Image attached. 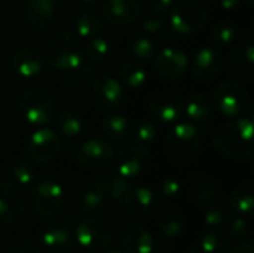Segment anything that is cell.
<instances>
[{
	"instance_id": "obj_25",
	"label": "cell",
	"mask_w": 254,
	"mask_h": 253,
	"mask_svg": "<svg viewBox=\"0 0 254 253\" xmlns=\"http://www.w3.org/2000/svg\"><path fill=\"white\" fill-rule=\"evenodd\" d=\"M186 228V216L177 207H167L158 212V230L168 239L180 237Z\"/></svg>"
},
{
	"instance_id": "obj_12",
	"label": "cell",
	"mask_w": 254,
	"mask_h": 253,
	"mask_svg": "<svg viewBox=\"0 0 254 253\" xmlns=\"http://www.w3.org/2000/svg\"><path fill=\"white\" fill-rule=\"evenodd\" d=\"M149 110L155 119L174 124L185 116V100L174 91H158L149 100Z\"/></svg>"
},
{
	"instance_id": "obj_32",
	"label": "cell",
	"mask_w": 254,
	"mask_h": 253,
	"mask_svg": "<svg viewBox=\"0 0 254 253\" xmlns=\"http://www.w3.org/2000/svg\"><path fill=\"white\" fill-rule=\"evenodd\" d=\"M119 78L129 88H141L147 81V73L138 61H125L119 67Z\"/></svg>"
},
{
	"instance_id": "obj_10",
	"label": "cell",
	"mask_w": 254,
	"mask_h": 253,
	"mask_svg": "<svg viewBox=\"0 0 254 253\" xmlns=\"http://www.w3.org/2000/svg\"><path fill=\"white\" fill-rule=\"evenodd\" d=\"M250 101L249 91L238 82H223L214 89V103L226 116L243 113Z\"/></svg>"
},
{
	"instance_id": "obj_36",
	"label": "cell",
	"mask_w": 254,
	"mask_h": 253,
	"mask_svg": "<svg viewBox=\"0 0 254 253\" xmlns=\"http://www.w3.org/2000/svg\"><path fill=\"white\" fill-rule=\"evenodd\" d=\"M10 174L18 186H27V185L33 183V180L36 177V170L28 160L19 158L12 163Z\"/></svg>"
},
{
	"instance_id": "obj_21",
	"label": "cell",
	"mask_w": 254,
	"mask_h": 253,
	"mask_svg": "<svg viewBox=\"0 0 254 253\" xmlns=\"http://www.w3.org/2000/svg\"><path fill=\"white\" fill-rule=\"evenodd\" d=\"M40 246L52 253H63L70 251L74 246V234L70 228L54 225L48 227L40 233Z\"/></svg>"
},
{
	"instance_id": "obj_5",
	"label": "cell",
	"mask_w": 254,
	"mask_h": 253,
	"mask_svg": "<svg viewBox=\"0 0 254 253\" xmlns=\"http://www.w3.org/2000/svg\"><path fill=\"white\" fill-rule=\"evenodd\" d=\"M65 204V192L63 186L51 179L39 182L31 191V206L36 215L43 219L57 218Z\"/></svg>"
},
{
	"instance_id": "obj_15",
	"label": "cell",
	"mask_w": 254,
	"mask_h": 253,
	"mask_svg": "<svg viewBox=\"0 0 254 253\" xmlns=\"http://www.w3.org/2000/svg\"><path fill=\"white\" fill-rule=\"evenodd\" d=\"M153 66L159 76L174 81L186 75L189 69V60L188 55L179 48H164L155 54Z\"/></svg>"
},
{
	"instance_id": "obj_50",
	"label": "cell",
	"mask_w": 254,
	"mask_h": 253,
	"mask_svg": "<svg viewBox=\"0 0 254 253\" xmlns=\"http://www.w3.org/2000/svg\"><path fill=\"white\" fill-rule=\"evenodd\" d=\"M100 253H124V251H119V249H104V251H100Z\"/></svg>"
},
{
	"instance_id": "obj_41",
	"label": "cell",
	"mask_w": 254,
	"mask_h": 253,
	"mask_svg": "<svg viewBox=\"0 0 254 253\" xmlns=\"http://www.w3.org/2000/svg\"><path fill=\"white\" fill-rule=\"evenodd\" d=\"M131 133H134V140H137V142H140L143 145H147V143L155 140L156 127L147 119H140L135 124L134 130H131Z\"/></svg>"
},
{
	"instance_id": "obj_43",
	"label": "cell",
	"mask_w": 254,
	"mask_h": 253,
	"mask_svg": "<svg viewBox=\"0 0 254 253\" xmlns=\"http://www.w3.org/2000/svg\"><path fill=\"white\" fill-rule=\"evenodd\" d=\"M226 212L223 210V207L213 204L207 209H204V222L205 225H208L210 228H222L223 224L226 222Z\"/></svg>"
},
{
	"instance_id": "obj_6",
	"label": "cell",
	"mask_w": 254,
	"mask_h": 253,
	"mask_svg": "<svg viewBox=\"0 0 254 253\" xmlns=\"http://www.w3.org/2000/svg\"><path fill=\"white\" fill-rule=\"evenodd\" d=\"M74 242L85 251L100 252L113 240L110 225L98 216H85L74 228Z\"/></svg>"
},
{
	"instance_id": "obj_2",
	"label": "cell",
	"mask_w": 254,
	"mask_h": 253,
	"mask_svg": "<svg viewBox=\"0 0 254 253\" xmlns=\"http://www.w3.org/2000/svg\"><path fill=\"white\" fill-rule=\"evenodd\" d=\"M85 58V43L73 31H58L45 45V60L58 70H77Z\"/></svg>"
},
{
	"instance_id": "obj_13",
	"label": "cell",
	"mask_w": 254,
	"mask_h": 253,
	"mask_svg": "<svg viewBox=\"0 0 254 253\" xmlns=\"http://www.w3.org/2000/svg\"><path fill=\"white\" fill-rule=\"evenodd\" d=\"M115 160L113 146L107 140L92 139L85 142L77 149V163L82 169L98 171L107 169Z\"/></svg>"
},
{
	"instance_id": "obj_7",
	"label": "cell",
	"mask_w": 254,
	"mask_h": 253,
	"mask_svg": "<svg viewBox=\"0 0 254 253\" xmlns=\"http://www.w3.org/2000/svg\"><path fill=\"white\" fill-rule=\"evenodd\" d=\"M150 163V154L146 145L137 140H124L116 154V166L118 174L127 179L137 177L143 174Z\"/></svg>"
},
{
	"instance_id": "obj_44",
	"label": "cell",
	"mask_w": 254,
	"mask_h": 253,
	"mask_svg": "<svg viewBox=\"0 0 254 253\" xmlns=\"http://www.w3.org/2000/svg\"><path fill=\"white\" fill-rule=\"evenodd\" d=\"M182 189V183L179 182V179L173 177V176H167L164 177L159 185H158V192L162 198L165 200H173L180 194Z\"/></svg>"
},
{
	"instance_id": "obj_24",
	"label": "cell",
	"mask_w": 254,
	"mask_h": 253,
	"mask_svg": "<svg viewBox=\"0 0 254 253\" xmlns=\"http://www.w3.org/2000/svg\"><path fill=\"white\" fill-rule=\"evenodd\" d=\"M106 200H112L113 203H124L128 192L132 189L129 179L122 177L121 174L116 176H100L95 179L94 185Z\"/></svg>"
},
{
	"instance_id": "obj_45",
	"label": "cell",
	"mask_w": 254,
	"mask_h": 253,
	"mask_svg": "<svg viewBox=\"0 0 254 253\" xmlns=\"http://www.w3.org/2000/svg\"><path fill=\"white\" fill-rule=\"evenodd\" d=\"M61 85L67 92H74L79 88V76L76 75L74 70L65 72L64 76L61 78Z\"/></svg>"
},
{
	"instance_id": "obj_14",
	"label": "cell",
	"mask_w": 254,
	"mask_h": 253,
	"mask_svg": "<svg viewBox=\"0 0 254 253\" xmlns=\"http://www.w3.org/2000/svg\"><path fill=\"white\" fill-rule=\"evenodd\" d=\"M127 212L138 219H150L159 212V197L149 188H132L124 200Z\"/></svg>"
},
{
	"instance_id": "obj_48",
	"label": "cell",
	"mask_w": 254,
	"mask_h": 253,
	"mask_svg": "<svg viewBox=\"0 0 254 253\" xmlns=\"http://www.w3.org/2000/svg\"><path fill=\"white\" fill-rule=\"evenodd\" d=\"M226 253H254L253 245L250 243V240L241 242V243H234L232 248L226 249Z\"/></svg>"
},
{
	"instance_id": "obj_26",
	"label": "cell",
	"mask_w": 254,
	"mask_h": 253,
	"mask_svg": "<svg viewBox=\"0 0 254 253\" xmlns=\"http://www.w3.org/2000/svg\"><path fill=\"white\" fill-rule=\"evenodd\" d=\"M231 207L232 210L243 218H249L254 210V182L247 179L241 182L231 195Z\"/></svg>"
},
{
	"instance_id": "obj_3",
	"label": "cell",
	"mask_w": 254,
	"mask_h": 253,
	"mask_svg": "<svg viewBox=\"0 0 254 253\" xmlns=\"http://www.w3.org/2000/svg\"><path fill=\"white\" fill-rule=\"evenodd\" d=\"M201 130L192 122L177 124L165 137V155L176 166L192 163L201 149Z\"/></svg>"
},
{
	"instance_id": "obj_23",
	"label": "cell",
	"mask_w": 254,
	"mask_h": 253,
	"mask_svg": "<svg viewBox=\"0 0 254 253\" xmlns=\"http://www.w3.org/2000/svg\"><path fill=\"white\" fill-rule=\"evenodd\" d=\"M122 251L124 253H152L153 237L150 231L141 225H132L122 234Z\"/></svg>"
},
{
	"instance_id": "obj_40",
	"label": "cell",
	"mask_w": 254,
	"mask_h": 253,
	"mask_svg": "<svg viewBox=\"0 0 254 253\" xmlns=\"http://www.w3.org/2000/svg\"><path fill=\"white\" fill-rule=\"evenodd\" d=\"M131 52L138 60H150L156 54L153 40L146 34H138L131 40Z\"/></svg>"
},
{
	"instance_id": "obj_31",
	"label": "cell",
	"mask_w": 254,
	"mask_h": 253,
	"mask_svg": "<svg viewBox=\"0 0 254 253\" xmlns=\"http://www.w3.org/2000/svg\"><path fill=\"white\" fill-rule=\"evenodd\" d=\"M104 30L103 18L95 12H83L76 18V34L82 39L100 36Z\"/></svg>"
},
{
	"instance_id": "obj_54",
	"label": "cell",
	"mask_w": 254,
	"mask_h": 253,
	"mask_svg": "<svg viewBox=\"0 0 254 253\" xmlns=\"http://www.w3.org/2000/svg\"><path fill=\"white\" fill-rule=\"evenodd\" d=\"M0 66H1V52H0Z\"/></svg>"
},
{
	"instance_id": "obj_33",
	"label": "cell",
	"mask_w": 254,
	"mask_h": 253,
	"mask_svg": "<svg viewBox=\"0 0 254 253\" xmlns=\"http://www.w3.org/2000/svg\"><path fill=\"white\" fill-rule=\"evenodd\" d=\"M229 236L222 228H210L199 242L202 253H222L228 249Z\"/></svg>"
},
{
	"instance_id": "obj_20",
	"label": "cell",
	"mask_w": 254,
	"mask_h": 253,
	"mask_svg": "<svg viewBox=\"0 0 254 253\" xmlns=\"http://www.w3.org/2000/svg\"><path fill=\"white\" fill-rule=\"evenodd\" d=\"M228 73L238 82H252L254 69V46L247 42L234 49L228 60Z\"/></svg>"
},
{
	"instance_id": "obj_39",
	"label": "cell",
	"mask_w": 254,
	"mask_h": 253,
	"mask_svg": "<svg viewBox=\"0 0 254 253\" xmlns=\"http://www.w3.org/2000/svg\"><path fill=\"white\" fill-rule=\"evenodd\" d=\"M110 52V42L101 36H95L88 39V43L85 45V54L92 61H101L104 60Z\"/></svg>"
},
{
	"instance_id": "obj_52",
	"label": "cell",
	"mask_w": 254,
	"mask_h": 253,
	"mask_svg": "<svg viewBox=\"0 0 254 253\" xmlns=\"http://www.w3.org/2000/svg\"><path fill=\"white\" fill-rule=\"evenodd\" d=\"M244 1H246V3H247L249 6H253V4H254V0H244Z\"/></svg>"
},
{
	"instance_id": "obj_35",
	"label": "cell",
	"mask_w": 254,
	"mask_h": 253,
	"mask_svg": "<svg viewBox=\"0 0 254 253\" xmlns=\"http://www.w3.org/2000/svg\"><path fill=\"white\" fill-rule=\"evenodd\" d=\"M219 198V189L211 180H199L193 191V200L201 209H207L216 204Z\"/></svg>"
},
{
	"instance_id": "obj_4",
	"label": "cell",
	"mask_w": 254,
	"mask_h": 253,
	"mask_svg": "<svg viewBox=\"0 0 254 253\" xmlns=\"http://www.w3.org/2000/svg\"><path fill=\"white\" fill-rule=\"evenodd\" d=\"M18 109L22 118L31 125H48L55 118V101L43 89H27L21 94Z\"/></svg>"
},
{
	"instance_id": "obj_22",
	"label": "cell",
	"mask_w": 254,
	"mask_h": 253,
	"mask_svg": "<svg viewBox=\"0 0 254 253\" xmlns=\"http://www.w3.org/2000/svg\"><path fill=\"white\" fill-rule=\"evenodd\" d=\"M10 63L19 76L34 78L43 70L45 57L33 48H22L12 55Z\"/></svg>"
},
{
	"instance_id": "obj_30",
	"label": "cell",
	"mask_w": 254,
	"mask_h": 253,
	"mask_svg": "<svg viewBox=\"0 0 254 253\" xmlns=\"http://www.w3.org/2000/svg\"><path fill=\"white\" fill-rule=\"evenodd\" d=\"M54 119L57 133L64 139H74L83 131V122L80 116L73 110H64Z\"/></svg>"
},
{
	"instance_id": "obj_49",
	"label": "cell",
	"mask_w": 254,
	"mask_h": 253,
	"mask_svg": "<svg viewBox=\"0 0 254 253\" xmlns=\"http://www.w3.org/2000/svg\"><path fill=\"white\" fill-rule=\"evenodd\" d=\"M241 4V0H220V6L226 10H232Z\"/></svg>"
},
{
	"instance_id": "obj_51",
	"label": "cell",
	"mask_w": 254,
	"mask_h": 253,
	"mask_svg": "<svg viewBox=\"0 0 254 253\" xmlns=\"http://www.w3.org/2000/svg\"><path fill=\"white\" fill-rule=\"evenodd\" d=\"M82 3H85V4H97L98 1H101V0H80Z\"/></svg>"
},
{
	"instance_id": "obj_47",
	"label": "cell",
	"mask_w": 254,
	"mask_h": 253,
	"mask_svg": "<svg viewBox=\"0 0 254 253\" xmlns=\"http://www.w3.org/2000/svg\"><path fill=\"white\" fill-rule=\"evenodd\" d=\"M79 70H80L79 75L83 78V81H86V82H94V81L97 79V69H95L92 64L86 63V60L79 66Z\"/></svg>"
},
{
	"instance_id": "obj_17",
	"label": "cell",
	"mask_w": 254,
	"mask_h": 253,
	"mask_svg": "<svg viewBox=\"0 0 254 253\" xmlns=\"http://www.w3.org/2000/svg\"><path fill=\"white\" fill-rule=\"evenodd\" d=\"M57 0H22L21 13L24 22L34 30H45L54 21Z\"/></svg>"
},
{
	"instance_id": "obj_8",
	"label": "cell",
	"mask_w": 254,
	"mask_h": 253,
	"mask_svg": "<svg viewBox=\"0 0 254 253\" xmlns=\"http://www.w3.org/2000/svg\"><path fill=\"white\" fill-rule=\"evenodd\" d=\"M207 9L196 0L179 1L170 15V25L176 33L193 34L199 31L207 22Z\"/></svg>"
},
{
	"instance_id": "obj_9",
	"label": "cell",
	"mask_w": 254,
	"mask_h": 253,
	"mask_svg": "<svg viewBox=\"0 0 254 253\" xmlns=\"http://www.w3.org/2000/svg\"><path fill=\"white\" fill-rule=\"evenodd\" d=\"M27 209L25 195L15 182H0V225L18 224Z\"/></svg>"
},
{
	"instance_id": "obj_42",
	"label": "cell",
	"mask_w": 254,
	"mask_h": 253,
	"mask_svg": "<svg viewBox=\"0 0 254 253\" xmlns=\"http://www.w3.org/2000/svg\"><path fill=\"white\" fill-rule=\"evenodd\" d=\"M229 234L234 243H241L250 240V224L246 218L238 216L232 221L229 227Z\"/></svg>"
},
{
	"instance_id": "obj_19",
	"label": "cell",
	"mask_w": 254,
	"mask_h": 253,
	"mask_svg": "<svg viewBox=\"0 0 254 253\" xmlns=\"http://www.w3.org/2000/svg\"><path fill=\"white\" fill-rule=\"evenodd\" d=\"M223 69V57L214 46L199 48L192 60L193 75L201 81H211L219 76Z\"/></svg>"
},
{
	"instance_id": "obj_37",
	"label": "cell",
	"mask_w": 254,
	"mask_h": 253,
	"mask_svg": "<svg viewBox=\"0 0 254 253\" xmlns=\"http://www.w3.org/2000/svg\"><path fill=\"white\" fill-rule=\"evenodd\" d=\"M143 30L147 31L152 36L161 37L162 40H167L171 34V25H168V22L165 21V18L161 13H155L147 16L143 21Z\"/></svg>"
},
{
	"instance_id": "obj_18",
	"label": "cell",
	"mask_w": 254,
	"mask_h": 253,
	"mask_svg": "<svg viewBox=\"0 0 254 253\" xmlns=\"http://www.w3.org/2000/svg\"><path fill=\"white\" fill-rule=\"evenodd\" d=\"M103 18L112 25H129L140 15L138 0H103Z\"/></svg>"
},
{
	"instance_id": "obj_1",
	"label": "cell",
	"mask_w": 254,
	"mask_h": 253,
	"mask_svg": "<svg viewBox=\"0 0 254 253\" xmlns=\"http://www.w3.org/2000/svg\"><path fill=\"white\" fill-rule=\"evenodd\" d=\"M253 122L250 118H238L222 124L213 134L214 148L226 158L243 161L253 155Z\"/></svg>"
},
{
	"instance_id": "obj_53",
	"label": "cell",
	"mask_w": 254,
	"mask_h": 253,
	"mask_svg": "<svg viewBox=\"0 0 254 253\" xmlns=\"http://www.w3.org/2000/svg\"><path fill=\"white\" fill-rule=\"evenodd\" d=\"M188 253H202L201 251H190V252H188Z\"/></svg>"
},
{
	"instance_id": "obj_38",
	"label": "cell",
	"mask_w": 254,
	"mask_h": 253,
	"mask_svg": "<svg viewBox=\"0 0 254 253\" xmlns=\"http://www.w3.org/2000/svg\"><path fill=\"white\" fill-rule=\"evenodd\" d=\"M3 253H42V251L31 237L16 236L6 243Z\"/></svg>"
},
{
	"instance_id": "obj_11",
	"label": "cell",
	"mask_w": 254,
	"mask_h": 253,
	"mask_svg": "<svg viewBox=\"0 0 254 253\" xmlns=\"http://www.w3.org/2000/svg\"><path fill=\"white\" fill-rule=\"evenodd\" d=\"M61 151V140L58 134L49 128H40L31 133L27 140V154L28 157L39 163L48 164L54 161Z\"/></svg>"
},
{
	"instance_id": "obj_46",
	"label": "cell",
	"mask_w": 254,
	"mask_h": 253,
	"mask_svg": "<svg viewBox=\"0 0 254 253\" xmlns=\"http://www.w3.org/2000/svg\"><path fill=\"white\" fill-rule=\"evenodd\" d=\"M176 0H146L147 6L150 7L152 12L155 13H164L171 9Z\"/></svg>"
},
{
	"instance_id": "obj_29",
	"label": "cell",
	"mask_w": 254,
	"mask_h": 253,
	"mask_svg": "<svg viewBox=\"0 0 254 253\" xmlns=\"http://www.w3.org/2000/svg\"><path fill=\"white\" fill-rule=\"evenodd\" d=\"M101 133L110 142H124L131 134V124L124 116L112 115L103 119Z\"/></svg>"
},
{
	"instance_id": "obj_34",
	"label": "cell",
	"mask_w": 254,
	"mask_h": 253,
	"mask_svg": "<svg viewBox=\"0 0 254 253\" xmlns=\"http://www.w3.org/2000/svg\"><path fill=\"white\" fill-rule=\"evenodd\" d=\"M238 37V30L235 24L229 21H220L214 25L211 31V40L219 48H228L231 46Z\"/></svg>"
},
{
	"instance_id": "obj_16",
	"label": "cell",
	"mask_w": 254,
	"mask_h": 253,
	"mask_svg": "<svg viewBox=\"0 0 254 253\" xmlns=\"http://www.w3.org/2000/svg\"><path fill=\"white\" fill-rule=\"evenodd\" d=\"M92 97L95 106L101 112H112L121 106L124 89L122 85L112 76H100L94 81Z\"/></svg>"
},
{
	"instance_id": "obj_27",
	"label": "cell",
	"mask_w": 254,
	"mask_h": 253,
	"mask_svg": "<svg viewBox=\"0 0 254 253\" xmlns=\"http://www.w3.org/2000/svg\"><path fill=\"white\" fill-rule=\"evenodd\" d=\"M211 112H213V103L202 92H195L189 95L188 101L185 103V115L192 124H201L208 121Z\"/></svg>"
},
{
	"instance_id": "obj_28",
	"label": "cell",
	"mask_w": 254,
	"mask_h": 253,
	"mask_svg": "<svg viewBox=\"0 0 254 253\" xmlns=\"http://www.w3.org/2000/svg\"><path fill=\"white\" fill-rule=\"evenodd\" d=\"M104 206L106 198L95 186L82 191L76 198V207L85 216H98L103 212Z\"/></svg>"
}]
</instances>
